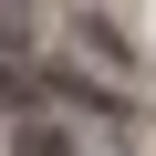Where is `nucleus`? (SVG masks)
<instances>
[{
	"mask_svg": "<svg viewBox=\"0 0 156 156\" xmlns=\"http://www.w3.org/2000/svg\"><path fill=\"white\" fill-rule=\"evenodd\" d=\"M42 115L94 125V135H146V104L115 94V83H94V73H42Z\"/></svg>",
	"mask_w": 156,
	"mask_h": 156,
	"instance_id": "f257e3e1",
	"label": "nucleus"
},
{
	"mask_svg": "<svg viewBox=\"0 0 156 156\" xmlns=\"http://www.w3.org/2000/svg\"><path fill=\"white\" fill-rule=\"evenodd\" d=\"M11 156H83V135L62 115H11Z\"/></svg>",
	"mask_w": 156,
	"mask_h": 156,
	"instance_id": "f03ea898",
	"label": "nucleus"
},
{
	"mask_svg": "<svg viewBox=\"0 0 156 156\" xmlns=\"http://www.w3.org/2000/svg\"><path fill=\"white\" fill-rule=\"evenodd\" d=\"M73 42H83V52H94V62H125V31H115V21H104V11H73Z\"/></svg>",
	"mask_w": 156,
	"mask_h": 156,
	"instance_id": "7ed1b4c3",
	"label": "nucleus"
}]
</instances>
